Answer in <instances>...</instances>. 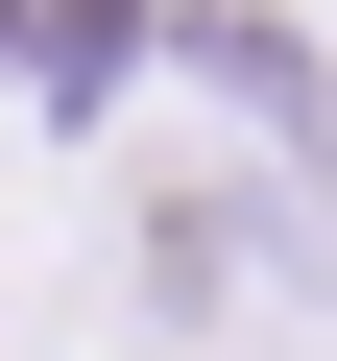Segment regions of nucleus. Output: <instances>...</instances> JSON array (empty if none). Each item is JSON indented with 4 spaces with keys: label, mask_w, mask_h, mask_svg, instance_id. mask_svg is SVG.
Masks as SVG:
<instances>
[{
    "label": "nucleus",
    "mask_w": 337,
    "mask_h": 361,
    "mask_svg": "<svg viewBox=\"0 0 337 361\" xmlns=\"http://www.w3.org/2000/svg\"><path fill=\"white\" fill-rule=\"evenodd\" d=\"M145 289H168V313H265V289H289V217H241V193H168V217H145Z\"/></svg>",
    "instance_id": "obj_1"
}]
</instances>
